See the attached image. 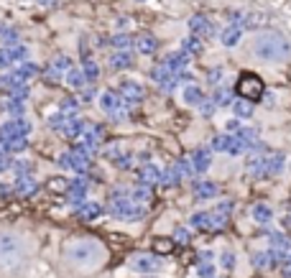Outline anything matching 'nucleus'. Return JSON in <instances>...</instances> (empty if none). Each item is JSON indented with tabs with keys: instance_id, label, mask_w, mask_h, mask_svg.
Listing matches in <instances>:
<instances>
[{
	"instance_id": "obj_14",
	"label": "nucleus",
	"mask_w": 291,
	"mask_h": 278,
	"mask_svg": "<svg viewBox=\"0 0 291 278\" xmlns=\"http://www.w3.org/2000/svg\"><path fill=\"white\" fill-rule=\"evenodd\" d=\"M192 168H194V174H205V171L210 168V161H212V156H210V148H197V151L192 153Z\"/></svg>"
},
{
	"instance_id": "obj_46",
	"label": "nucleus",
	"mask_w": 291,
	"mask_h": 278,
	"mask_svg": "<svg viewBox=\"0 0 291 278\" xmlns=\"http://www.w3.org/2000/svg\"><path fill=\"white\" fill-rule=\"evenodd\" d=\"M28 168H31V166H28L26 161H15V163H13V171H15L18 176H28Z\"/></svg>"
},
{
	"instance_id": "obj_26",
	"label": "nucleus",
	"mask_w": 291,
	"mask_h": 278,
	"mask_svg": "<svg viewBox=\"0 0 291 278\" xmlns=\"http://www.w3.org/2000/svg\"><path fill=\"white\" fill-rule=\"evenodd\" d=\"M251 215H253V220H256V222H268V220L274 217V209L268 207V204H263V202H258V204H253Z\"/></svg>"
},
{
	"instance_id": "obj_22",
	"label": "nucleus",
	"mask_w": 291,
	"mask_h": 278,
	"mask_svg": "<svg viewBox=\"0 0 291 278\" xmlns=\"http://www.w3.org/2000/svg\"><path fill=\"white\" fill-rule=\"evenodd\" d=\"M230 105H233V113H235L238 118H251V115H253V102H251V100L240 97V100H233Z\"/></svg>"
},
{
	"instance_id": "obj_21",
	"label": "nucleus",
	"mask_w": 291,
	"mask_h": 278,
	"mask_svg": "<svg viewBox=\"0 0 291 278\" xmlns=\"http://www.w3.org/2000/svg\"><path fill=\"white\" fill-rule=\"evenodd\" d=\"M66 84H69L72 90H82L84 84H87L82 69H77V67H69V69H66Z\"/></svg>"
},
{
	"instance_id": "obj_25",
	"label": "nucleus",
	"mask_w": 291,
	"mask_h": 278,
	"mask_svg": "<svg viewBox=\"0 0 291 278\" xmlns=\"http://www.w3.org/2000/svg\"><path fill=\"white\" fill-rule=\"evenodd\" d=\"M202 100H205V92L199 90L197 84H187V87H184V102H187V105H194V108H197Z\"/></svg>"
},
{
	"instance_id": "obj_52",
	"label": "nucleus",
	"mask_w": 291,
	"mask_h": 278,
	"mask_svg": "<svg viewBox=\"0 0 291 278\" xmlns=\"http://www.w3.org/2000/svg\"><path fill=\"white\" fill-rule=\"evenodd\" d=\"M220 77H222V72H220V69H212V72H210V82H217Z\"/></svg>"
},
{
	"instance_id": "obj_32",
	"label": "nucleus",
	"mask_w": 291,
	"mask_h": 278,
	"mask_svg": "<svg viewBox=\"0 0 291 278\" xmlns=\"http://www.w3.org/2000/svg\"><path fill=\"white\" fill-rule=\"evenodd\" d=\"M212 102H215V105H230V102H233L230 90H228V87H217L215 95H212Z\"/></svg>"
},
{
	"instance_id": "obj_42",
	"label": "nucleus",
	"mask_w": 291,
	"mask_h": 278,
	"mask_svg": "<svg viewBox=\"0 0 291 278\" xmlns=\"http://www.w3.org/2000/svg\"><path fill=\"white\" fill-rule=\"evenodd\" d=\"M220 263H222V268H225V271H233L235 268V253L225 250V253H222V258H220Z\"/></svg>"
},
{
	"instance_id": "obj_9",
	"label": "nucleus",
	"mask_w": 291,
	"mask_h": 278,
	"mask_svg": "<svg viewBox=\"0 0 291 278\" xmlns=\"http://www.w3.org/2000/svg\"><path fill=\"white\" fill-rule=\"evenodd\" d=\"M130 268L138 271V273H153V271L161 268V258H156V255H133Z\"/></svg>"
},
{
	"instance_id": "obj_31",
	"label": "nucleus",
	"mask_w": 291,
	"mask_h": 278,
	"mask_svg": "<svg viewBox=\"0 0 291 278\" xmlns=\"http://www.w3.org/2000/svg\"><path fill=\"white\" fill-rule=\"evenodd\" d=\"M268 238H271V245H274V248H281V250H289V253H291V240L284 238L281 232H268Z\"/></svg>"
},
{
	"instance_id": "obj_8",
	"label": "nucleus",
	"mask_w": 291,
	"mask_h": 278,
	"mask_svg": "<svg viewBox=\"0 0 291 278\" xmlns=\"http://www.w3.org/2000/svg\"><path fill=\"white\" fill-rule=\"evenodd\" d=\"M26 56V46H20V44H5V46H0V67H10V64L20 61Z\"/></svg>"
},
{
	"instance_id": "obj_23",
	"label": "nucleus",
	"mask_w": 291,
	"mask_h": 278,
	"mask_svg": "<svg viewBox=\"0 0 291 278\" xmlns=\"http://www.w3.org/2000/svg\"><path fill=\"white\" fill-rule=\"evenodd\" d=\"M110 67L113 69H128V67H133V56L128 51H115L113 56H110Z\"/></svg>"
},
{
	"instance_id": "obj_29",
	"label": "nucleus",
	"mask_w": 291,
	"mask_h": 278,
	"mask_svg": "<svg viewBox=\"0 0 291 278\" xmlns=\"http://www.w3.org/2000/svg\"><path fill=\"white\" fill-rule=\"evenodd\" d=\"M182 181V174H179V168L176 166H171V168H161V181L159 184H164V186H174V184H179Z\"/></svg>"
},
{
	"instance_id": "obj_40",
	"label": "nucleus",
	"mask_w": 291,
	"mask_h": 278,
	"mask_svg": "<svg viewBox=\"0 0 291 278\" xmlns=\"http://www.w3.org/2000/svg\"><path fill=\"white\" fill-rule=\"evenodd\" d=\"M130 44H133V38H130V36H125V33H120V36H113V46H115L118 51H125Z\"/></svg>"
},
{
	"instance_id": "obj_51",
	"label": "nucleus",
	"mask_w": 291,
	"mask_h": 278,
	"mask_svg": "<svg viewBox=\"0 0 291 278\" xmlns=\"http://www.w3.org/2000/svg\"><path fill=\"white\" fill-rule=\"evenodd\" d=\"M3 168H8V156H5V151H0V171Z\"/></svg>"
},
{
	"instance_id": "obj_19",
	"label": "nucleus",
	"mask_w": 291,
	"mask_h": 278,
	"mask_svg": "<svg viewBox=\"0 0 291 278\" xmlns=\"http://www.w3.org/2000/svg\"><path fill=\"white\" fill-rule=\"evenodd\" d=\"M136 46H138L141 54H153L156 49H159V41H156L151 33H141V36L136 38Z\"/></svg>"
},
{
	"instance_id": "obj_56",
	"label": "nucleus",
	"mask_w": 291,
	"mask_h": 278,
	"mask_svg": "<svg viewBox=\"0 0 291 278\" xmlns=\"http://www.w3.org/2000/svg\"><path fill=\"white\" fill-rule=\"evenodd\" d=\"M138 3H141V0H138Z\"/></svg>"
},
{
	"instance_id": "obj_17",
	"label": "nucleus",
	"mask_w": 291,
	"mask_h": 278,
	"mask_svg": "<svg viewBox=\"0 0 291 278\" xmlns=\"http://www.w3.org/2000/svg\"><path fill=\"white\" fill-rule=\"evenodd\" d=\"M215 197H217V184L212 181L194 184V199H215Z\"/></svg>"
},
{
	"instance_id": "obj_30",
	"label": "nucleus",
	"mask_w": 291,
	"mask_h": 278,
	"mask_svg": "<svg viewBox=\"0 0 291 278\" xmlns=\"http://www.w3.org/2000/svg\"><path fill=\"white\" fill-rule=\"evenodd\" d=\"M222 44H225V46H235L238 44V41H240V28L238 26H228L225 31H222Z\"/></svg>"
},
{
	"instance_id": "obj_12",
	"label": "nucleus",
	"mask_w": 291,
	"mask_h": 278,
	"mask_svg": "<svg viewBox=\"0 0 291 278\" xmlns=\"http://www.w3.org/2000/svg\"><path fill=\"white\" fill-rule=\"evenodd\" d=\"M120 97H123L128 105H136V102H141V100L146 97V90L141 87L138 82H125L123 87H120Z\"/></svg>"
},
{
	"instance_id": "obj_34",
	"label": "nucleus",
	"mask_w": 291,
	"mask_h": 278,
	"mask_svg": "<svg viewBox=\"0 0 291 278\" xmlns=\"http://www.w3.org/2000/svg\"><path fill=\"white\" fill-rule=\"evenodd\" d=\"M82 74H84V79H87V82H95V79L100 77V69H97V64L87 59V61H84V67H82Z\"/></svg>"
},
{
	"instance_id": "obj_18",
	"label": "nucleus",
	"mask_w": 291,
	"mask_h": 278,
	"mask_svg": "<svg viewBox=\"0 0 291 278\" xmlns=\"http://www.w3.org/2000/svg\"><path fill=\"white\" fill-rule=\"evenodd\" d=\"M128 197H130L133 202H138V204H146V202L153 197V186L141 184V186H136V189H128Z\"/></svg>"
},
{
	"instance_id": "obj_33",
	"label": "nucleus",
	"mask_w": 291,
	"mask_h": 278,
	"mask_svg": "<svg viewBox=\"0 0 291 278\" xmlns=\"http://www.w3.org/2000/svg\"><path fill=\"white\" fill-rule=\"evenodd\" d=\"M174 238H153V250H159V253H171L174 250Z\"/></svg>"
},
{
	"instance_id": "obj_7",
	"label": "nucleus",
	"mask_w": 291,
	"mask_h": 278,
	"mask_svg": "<svg viewBox=\"0 0 291 278\" xmlns=\"http://www.w3.org/2000/svg\"><path fill=\"white\" fill-rule=\"evenodd\" d=\"M28 131H31V125H28L26 120L15 118V120H10V123H5L3 128H0V140H10V138H26V136H28Z\"/></svg>"
},
{
	"instance_id": "obj_50",
	"label": "nucleus",
	"mask_w": 291,
	"mask_h": 278,
	"mask_svg": "<svg viewBox=\"0 0 291 278\" xmlns=\"http://www.w3.org/2000/svg\"><path fill=\"white\" fill-rule=\"evenodd\" d=\"M82 97L84 100H95L97 97V90L95 87H82Z\"/></svg>"
},
{
	"instance_id": "obj_53",
	"label": "nucleus",
	"mask_w": 291,
	"mask_h": 278,
	"mask_svg": "<svg viewBox=\"0 0 291 278\" xmlns=\"http://www.w3.org/2000/svg\"><path fill=\"white\" fill-rule=\"evenodd\" d=\"M199 261H202V263L212 261V253H207V250H205V253H199Z\"/></svg>"
},
{
	"instance_id": "obj_48",
	"label": "nucleus",
	"mask_w": 291,
	"mask_h": 278,
	"mask_svg": "<svg viewBox=\"0 0 291 278\" xmlns=\"http://www.w3.org/2000/svg\"><path fill=\"white\" fill-rule=\"evenodd\" d=\"M266 263H268V255H266V250H263V253H256V255H253V266H256V268H263Z\"/></svg>"
},
{
	"instance_id": "obj_2",
	"label": "nucleus",
	"mask_w": 291,
	"mask_h": 278,
	"mask_svg": "<svg viewBox=\"0 0 291 278\" xmlns=\"http://www.w3.org/2000/svg\"><path fill=\"white\" fill-rule=\"evenodd\" d=\"M66 258H69L74 266H82V268H89V266H97L100 258H102V248L92 240H79V243H72L69 250H66Z\"/></svg>"
},
{
	"instance_id": "obj_24",
	"label": "nucleus",
	"mask_w": 291,
	"mask_h": 278,
	"mask_svg": "<svg viewBox=\"0 0 291 278\" xmlns=\"http://www.w3.org/2000/svg\"><path fill=\"white\" fill-rule=\"evenodd\" d=\"M69 67H72V59H69V56H59V59L51 64V67H49V79H59L61 72H66Z\"/></svg>"
},
{
	"instance_id": "obj_55",
	"label": "nucleus",
	"mask_w": 291,
	"mask_h": 278,
	"mask_svg": "<svg viewBox=\"0 0 291 278\" xmlns=\"http://www.w3.org/2000/svg\"><path fill=\"white\" fill-rule=\"evenodd\" d=\"M289 222H291V217H289Z\"/></svg>"
},
{
	"instance_id": "obj_16",
	"label": "nucleus",
	"mask_w": 291,
	"mask_h": 278,
	"mask_svg": "<svg viewBox=\"0 0 291 278\" xmlns=\"http://www.w3.org/2000/svg\"><path fill=\"white\" fill-rule=\"evenodd\" d=\"M77 215H79L84 222H92V220H97V217L102 215V207L95 204V202H82V204L77 207Z\"/></svg>"
},
{
	"instance_id": "obj_35",
	"label": "nucleus",
	"mask_w": 291,
	"mask_h": 278,
	"mask_svg": "<svg viewBox=\"0 0 291 278\" xmlns=\"http://www.w3.org/2000/svg\"><path fill=\"white\" fill-rule=\"evenodd\" d=\"M230 138H233V133H230V136H228V133L215 136V138H212V148H215V151H228V148H230Z\"/></svg>"
},
{
	"instance_id": "obj_38",
	"label": "nucleus",
	"mask_w": 291,
	"mask_h": 278,
	"mask_svg": "<svg viewBox=\"0 0 291 278\" xmlns=\"http://www.w3.org/2000/svg\"><path fill=\"white\" fill-rule=\"evenodd\" d=\"M51 191H66L69 189V181H66L64 176H54V179H49V184H46Z\"/></svg>"
},
{
	"instance_id": "obj_37",
	"label": "nucleus",
	"mask_w": 291,
	"mask_h": 278,
	"mask_svg": "<svg viewBox=\"0 0 291 278\" xmlns=\"http://www.w3.org/2000/svg\"><path fill=\"white\" fill-rule=\"evenodd\" d=\"M184 51L187 54H199V51H202V38H197V36L187 38L184 41Z\"/></svg>"
},
{
	"instance_id": "obj_54",
	"label": "nucleus",
	"mask_w": 291,
	"mask_h": 278,
	"mask_svg": "<svg viewBox=\"0 0 291 278\" xmlns=\"http://www.w3.org/2000/svg\"><path fill=\"white\" fill-rule=\"evenodd\" d=\"M36 3H38V5H49V8H51V5H56V3H59V0H36Z\"/></svg>"
},
{
	"instance_id": "obj_6",
	"label": "nucleus",
	"mask_w": 291,
	"mask_h": 278,
	"mask_svg": "<svg viewBox=\"0 0 291 278\" xmlns=\"http://www.w3.org/2000/svg\"><path fill=\"white\" fill-rule=\"evenodd\" d=\"M100 108L110 115V118H123L130 108H133V105H128L123 97H120V92H113V90H107V92H102L100 95Z\"/></svg>"
},
{
	"instance_id": "obj_3",
	"label": "nucleus",
	"mask_w": 291,
	"mask_h": 278,
	"mask_svg": "<svg viewBox=\"0 0 291 278\" xmlns=\"http://www.w3.org/2000/svg\"><path fill=\"white\" fill-rule=\"evenodd\" d=\"M107 212L115 220H123V222H133V220H143L146 217V207L138 204V202H133L130 197H110Z\"/></svg>"
},
{
	"instance_id": "obj_5",
	"label": "nucleus",
	"mask_w": 291,
	"mask_h": 278,
	"mask_svg": "<svg viewBox=\"0 0 291 278\" xmlns=\"http://www.w3.org/2000/svg\"><path fill=\"white\" fill-rule=\"evenodd\" d=\"M235 90H238L240 97L256 102V100L263 95V79H261L258 74H253V72H243L240 79H238V87H235Z\"/></svg>"
},
{
	"instance_id": "obj_1",
	"label": "nucleus",
	"mask_w": 291,
	"mask_h": 278,
	"mask_svg": "<svg viewBox=\"0 0 291 278\" xmlns=\"http://www.w3.org/2000/svg\"><path fill=\"white\" fill-rule=\"evenodd\" d=\"M253 51H256V56H261L266 61H281L291 54V46L281 33L268 31V33H258L253 38Z\"/></svg>"
},
{
	"instance_id": "obj_41",
	"label": "nucleus",
	"mask_w": 291,
	"mask_h": 278,
	"mask_svg": "<svg viewBox=\"0 0 291 278\" xmlns=\"http://www.w3.org/2000/svg\"><path fill=\"white\" fill-rule=\"evenodd\" d=\"M197 276L199 278H215V263H199V268H197Z\"/></svg>"
},
{
	"instance_id": "obj_27",
	"label": "nucleus",
	"mask_w": 291,
	"mask_h": 278,
	"mask_svg": "<svg viewBox=\"0 0 291 278\" xmlns=\"http://www.w3.org/2000/svg\"><path fill=\"white\" fill-rule=\"evenodd\" d=\"M38 74V67L36 64H31V61H26V64H20V67L13 72V77L18 79V82H26V79H31V77H36Z\"/></svg>"
},
{
	"instance_id": "obj_36",
	"label": "nucleus",
	"mask_w": 291,
	"mask_h": 278,
	"mask_svg": "<svg viewBox=\"0 0 291 278\" xmlns=\"http://www.w3.org/2000/svg\"><path fill=\"white\" fill-rule=\"evenodd\" d=\"M59 113L66 115V118H77V100H64L61 108H59Z\"/></svg>"
},
{
	"instance_id": "obj_10",
	"label": "nucleus",
	"mask_w": 291,
	"mask_h": 278,
	"mask_svg": "<svg viewBox=\"0 0 291 278\" xmlns=\"http://www.w3.org/2000/svg\"><path fill=\"white\" fill-rule=\"evenodd\" d=\"M189 28H192V36H197V38H210V36H215V26L210 23L205 15H192L189 18Z\"/></svg>"
},
{
	"instance_id": "obj_28",
	"label": "nucleus",
	"mask_w": 291,
	"mask_h": 278,
	"mask_svg": "<svg viewBox=\"0 0 291 278\" xmlns=\"http://www.w3.org/2000/svg\"><path fill=\"white\" fill-rule=\"evenodd\" d=\"M15 189H18V194L20 197H31L33 191L38 189L36 186V181L31 179V176H18V184H15Z\"/></svg>"
},
{
	"instance_id": "obj_43",
	"label": "nucleus",
	"mask_w": 291,
	"mask_h": 278,
	"mask_svg": "<svg viewBox=\"0 0 291 278\" xmlns=\"http://www.w3.org/2000/svg\"><path fill=\"white\" fill-rule=\"evenodd\" d=\"M174 243L187 245V243H189V230H187V227H176V232H174Z\"/></svg>"
},
{
	"instance_id": "obj_49",
	"label": "nucleus",
	"mask_w": 291,
	"mask_h": 278,
	"mask_svg": "<svg viewBox=\"0 0 291 278\" xmlns=\"http://www.w3.org/2000/svg\"><path fill=\"white\" fill-rule=\"evenodd\" d=\"M230 209H233V202H222V204L215 207V212H220V215H225V217L230 215Z\"/></svg>"
},
{
	"instance_id": "obj_44",
	"label": "nucleus",
	"mask_w": 291,
	"mask_h": 278,
	"mask_svg": "<svg viewBox=\"0 0 291 278\" xmlns=\"http://www.w3.org/2000/svg\"><path fill=\"white\" fill-rule=\"evenodd\" d=\"M8 113L13 118H20V115H23V102H20V100H10L8 102Z\"/></svg>"
},
{
	"instance_id": "obj_47",
	"label": "nucleus",
	"mask_w": 291,
	"mask_h": 278,
	"mask_svg": "<svg viewBox=\"0 0 291 278\" xmlns=\"http://www.w3.org/2000/svg\"><path fill=\"white\" fill-rule=\"evenodd\" d=\"M197 108H202V115H212V110L217 108V105H215L212 100H202V102L197 105Z\"/></svg>"
},
{
	"instance_id": "obj_13",
	"label": "nucleus",
	"mask_w": 291,
	"mask_h": 278,
	"mask_svg": "<svg viewBox=\"0 0 291 278\" xmlns=\"http://www.w3.org/2000/svg\"><path fill=\"white\" fill-rule=\"evenodd\" d=\"M138 179H141V184H146V186H156V184L161 181V168L156 166V163H146V166L138 168Z\"/></svg>"
},
{
	"instance_id": "obj_45",
	"label": "nucleus",
	"mask_w": 291,
	"mask_h": 278,
	"mask_svg": "<svg viewBox=\"0 0 291 278\" xmlns=\"http://www.w3.org/2000/svg\"><path fill=\"white\" fill-rule=\"evenodd\" d=\"M176 168H179V174H182V176H192V174H194L192 161H187V158H182V161H179V163H176Z\"/></svg>"
},
{
	"instance_id": "obj_11",
	"label": "nucleus",
	"mask_w": 291,
	"mask_h": 278,
	"mask_svg": "<svg viewBox=\"0 0 291 278\" xmlns=\"http://www.w3.org/2000/svg\"><path fill=\"white\" fill-rule=\"evenodd\" d=\"M189 61H192V54H187V51L182 49V51H174V54H169L164 64H166V67H169L174 74H179V72H184V69L189 67Z\"/></svg>"
},
{
	"instance_id": "obj_39",
	"label": "nucleus",
	"mask_w": 291,
	"mask_h": 278,
	"mask_svg": "<svg viewBox=\"0 0 291 278\" xmlns=\"http://www.w3.org/2000/svg\"><path fill=\"white\" fill-rule=\"evenodd\" d=\"M248 171H251L253 176H263V158L261 156H253L248 161Z\"/></svg>"
},
{
	"instance_id": "obj_15",
	"label": "nucleus",
	"mask_w": 291,
	"mask_h": 278,
	"mask_svg": "<svg viewBox=\"0 0 291 278\" xmlns=\"http://www.w3.org/2000/svg\"><path fill=\"white\" fill-rule=\"evenodd\" d=\"M284 163H286L284 153H271L268 158H263V176H276V174H281Z\"/></svg>"
},
{
	"instance_id": "obj_4",
	"label": "nucleus",
	"mask_w": 291,
	"mask_h": 278,
	"mask_svg": "<svg viewBox=\"0 0 291 278\" xmlns=\"http://www.w3.org/2000/svg\"><path fill=\"white\" fill-rule=\"evenodd\" d=\"M23 258V243L10 232H0V271H10Z\"/></svg>"
},
{
	"instance_id": "obj_20",
	"label": "nucleus",
	"mask_w": 291,
	"mask_h": 278,
	"mask_svg": "<svg viewBox=\"0 0 291 278\" xmlns=\"http://www.w3.org/2000/svg\"><path fill=\"white\" fill-rule=\"evenodd\" d=\"M189 225L194 230H212V212H197V215H192Z\"/></svg>"
}]
</instances>
